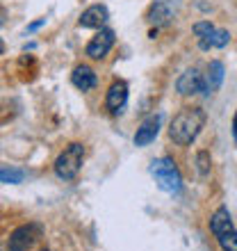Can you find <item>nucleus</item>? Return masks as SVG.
I'll return each mask as SVG.
<instances>
[{
	"instance_id": "f257e3e1",
	"label": "nucleus",
	"mask_w": 237,
	"mask_h": 251,
	"mask_svg": "<svg viewBox=\"0 0 237 251\" xmlns=\"http://www.w3.org/2000/svg\"><path fill=\"white\" fill-rule=\"evenodd\" d=\"M205 124V112L201 107H187L183 112H178L171 121L169 135L178 146H187L198 137V132Z\"/></svg>"
},
{
	"instance_id": "f03ea898",
	"label": "nucleus",
	"mask_w": 237,
	"mask_h": 251,
	"mask_svg": "<svg viewBox=\"0 0 237 251\" xmlns=\"http://www.w3.org/2000/svg\"><path fill=\"white\" fill-rule=\"evenodd\" d=\"M210 231L224 251H237V231L226 208L214 210V215L210 217Z\"/></svg>"
},
{
	"instance_id": "7ed1b4c3",
	"label": "nucleus",
	"mask_w": 237,
	"mask_h": 251,
	"mask_svg": "<svg viewBox=\"0 0 237 251\" xmlns=\"http://www.w3.org/2000/svg\"><path fill=\"white\" fill-rule=\"evenodd\" d=\"M151 174L155 183L160 185V190L169 192V194H178L183 190V178H180V172H178L176 162L171 158H160L151 165Z\"/></svg>"
},
{
	"instance_id": "20e7f679",
	"label": "nucleus",
	"mask_w": 237,
	"mask_h": 251,
	"mask_svg": "<svg viewBox=\"0 0 237 251\" xmlns=\"http://www.w3.org/2000/svg\"><path fill=\"white\" fill-rule=\"evenodd\" d=\"M82 158H85V146L69 144L55 160V174L62 180H73L78 176L80 167H82Z\"/></svg>"
},
{
	"instance_id": "39448f33",
	"label": "nucleus",
	"mask_w": 237,
	"mask_h": 251,
	"mask_svg": "<svg viewBox=\"0 0 237 251\" xmlns=\"http://www.w3.org/2000/svg\"><path fill=\"white\" fill-rule=\"evenodd\" d=\"M194 34L198 39V46L201 50H210V48H224L228 41H231V34L228 30H217L210 21H198L194 25Z\"/></svg>"
},
{
	"instance_id": "423d86ee",
	"label": "nucleus",
	"mask_w": 237,
	"mask_h": 251,
	"mask_svg": "<svg viewBox=\"0 0 237 251\" xmlns=\"http://www.w3.org/2000/svg\"><path fill=\"white\" fill-rule=\"evenodd\" d=\"M180 5H183V0H155L151 5V9H148V21L158 27L169 25L176 19Z\"/></svg>"
},
{
	"instance_id": "0eeeda50",
	"label": "nucleus",
	"mask_w": 237,
	"mask_h": 251,
	"mask_svg": "<svg viewBox=\"0 0 237 251\" xmlns=\"http://www.w3.org/2000/svg\"><path fill=\"white\" fill-rule=\"evenodd\" d=\"M39 238V226L34 224H25L19 226L9 238V251H27L34 245V240Z\"/></svg>"
},
{
	"instance_id": "6e6552de",
	"label": "nucleus",
	"mask_w": 237,
	"mask_h": 251,
	"mask_svg": "<svg viewBox=\"0 0 237 251\" xmlns=\"http://www.w3.org/2000/svg\"><path fill=\"white\" fill-rule=\"evenodd\" d=\"M176 89L183 96H194V94L205 92V78L198 73V69H187V71L178 78Z\"/></svg>"
},
{
	"instance_id": "1a4fd4ad",
	"label": "nucleus",
	"mask_w": 237,
	"mask_h": 251,
	"mask_svg": "<svg viewBox=\"0 0 237 251\" xmlns=\"http://www.w3.org/2000/svg\"><path fill=\"white\" fill-rule=\"evenodd\" d=\"M114 44V32L112 30H100V32L94 34V39L87 44V55L92 60H100L110 53V48Z\"/></svg>"
},
{
	"instance_id": "9d476101",
	"label": "nucleus",
	"mask_w": 237,
	"mask_h": 251,
	"mask_svg": "<svg viewBox=\"0 0 237 251\" xmlns=\"http://www.w3.org/2000/svg\"><path fill=\"white\" fill-rule=\"evenodd\" d=\"M125 100H128V85H125L123 80H118V82H114L112 87H110V92H107V110L110 112H121L125 107Z\"/></svg>"
},
{
	"instance_id": "9b49d317",
	"label": "nucleus",
	"mask_w": 237,
	"mask_h": 251,
	"mask_svg": "<svg viewBox=\"0 0 237 251\" xmlns=\"http://www.w3.org/2000/svg\"><path fill=\"white\" fill-rule=\"evenodd\" d=\"M160 132V117H148L144 124L137 128V135H135V144L137 146H146L151 144L153 139L158 137Z\"/></svg>"
},
{
	"instance_id": "f8f14e48",
	"label": "nucleus",
	"mask_w": 237,
	"mask_h": 251,
	"mask_svg": "<svg viewBox=\"0 0 237 251\" xmlns=\"http://www.w3.org/2000/svg\"><path fill=\"white\" fill-rule=\"evenodd\" d=\"M71 82L78 87L80 92H89V89H94V87H96V73H94L87 64H80V66H75V69H73Z\"/></svg>"
},
{
	"instance_id": "ddd939ff",
	"label": "nucleus",
	"mask_w": 237,
	"mask_h": 251,
	"mask_svg": "<svg viewBox=\"0 0 237 251\" xmlns=\"http://www.w3.org/2000/svg\"><path fill=\"white\" fill-rule=\"evenodd\" d=\"M107 21V7L92 5L80 16V27H100Z\"/></svg>"
},
{
	"instance_id": "4468645a",
	"label": "nucleus",
	"mask_w": 237,
	"mask_h": 251,
	"mask_svg": "<svg viewBox=\"0 0 237 251\" xmlns=\"http://www.w3.org/2000/svg\"><path fill=\"white\" fill-rule=\"evenodd\" d=\"M221 82H224V64L214 60V62H210V66H208V78H205V94L217 92Z\"/></svg>"
},
{
	"instance_id": "2eb2a0df",
	"label": "nucleus",
	"mask_w": 237,
	"mask_h": 251,
	"mask_svg": "<svg viewBox=\"0 0 237 251\" xmlns=\"http://www.w3.org/2000/svg\"><path fill=\"white\" fill-rule=\"evenodd\" d=\"M23 176H25V174L21 172V169L0 167V183H12V185H16V183H21V180H23Z\"/></svg>"
},
{
	"instance_id": "dca6fc26",
	"label": "nucleus",
	"mask_w": 237,
	"mask_h": 251,
	"mask_svg": "<svg viewBox=\"0 0 237 251\" xmlns=\"http://www.w3.org/2000/svg\"><path fill=\"white\" fill-rule=\"evenodd\" d=\"M196 162H198V172H201V176H205V174L210 172V153L208 151H201L196 155Z\"/></svg>"
},
{
	"instance_id": "f3484780",
	"label": "nucleus",
	"mask_w": 237,
	"mask_h": 251,
	"mask_svg": "<svg viewBox=\"0 0 237 251\" xmlns=\"http://www.w3.org/2000/svg\"><path fill=\"white\" fill-rule=\"evenodd\" d=\"M233 137H235V144H237V112L233 117Z\"/></svg>"
},
{
	"instance_id": "a211bd4d",
	"label": "nucleus",
	"mask_w": 237,
	"mask_h": 251,
	"mask_svg": "<svg viewBox=\"0 0 237 251\" xmlns=\"http://www.w3.org/2000/svg\"><path fill=\"white\" fill-rule=\"evenodd\" d=\"M5 19H7V12H5V9H2V7H0V25L5 23Z\"/></svg>"
},
{
	"instance_id": "6ab92c4d",
	"label": "nucleus",
	"mask_w": 237,
	"mask_h": 251,
	"mask_svg": "<svg viewBox=\"0 0 237 251\" xmlns=\"http://www.w3.org/2000/svg\"><path fill=\"white\" fill-rule=\"evenodd\" d=\"M41 23H44V21H37V23H32V25H30V32H32V30H37V27H39Z\"/></svg>"
},
{
	"instance_id": "aec40b11",
	"label": "nucleus",
	"mask_w": 237,
	"mask_h": 251,
	"mask_svg": "<svg viewBox=\"0 0 237 251\" xmlns=\"http://www.w3.org/2000/svg\"><path fill=\"white\" fill-rule=\"evenodd\" d=\"M2 50H5V44H2V39H0V55H2Z\"/></svg>"
},
{
	"instance_id": "412c9836",
	"label": "nucleus",
	"mask_w": 237,
	"mask_h": 251,
	"mask_svg": "<svg viewBox=\"0 0 237 251\" xmlns=\"http://www.w3.org/2000/svg\"><path fill=\"white\" fill-rule=\"evenodd\" d=\"M44 251H46V249H44Z\"/></svg>"
}]
</instances>
